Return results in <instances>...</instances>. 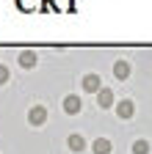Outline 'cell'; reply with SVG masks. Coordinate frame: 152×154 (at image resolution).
I'll use <instances>...</instances> for the list:
<instances>
[{"label":"cell","mask_w":152,"mask_h":154,"mask_svg":"<svg viewBox=\"0 0 152 154\" xmlns=\"http://www.w3.org/2000/svg\"><path fill=\"white\" fill-rule=\"evenodd\" d=\"M64 107H66V113H78L80 110V99H78V96H66Z\"/></svg>","instance_id":"1"},{"label":"cell","mask_w":152,"mask_h":154,"mask_svg":"<svg viewBox=\"0 0 152 154\" xmlns=\"http://www.w3.org/2000/svg\"><path fill=\"white\" fill-rule=\"evenodd\" d=\"M83 85H86L89 91H97V88H100V77H94V74H89L86 80H83Z\"/></svg>","instance_id":"2"},{"label":"cell","mask_w":152,"mask_h":154,"mask_svg":"<svg viewBox=\"0 0 152 154\" xmlns=\"http://www.w3.org/2000/svg\"><path fill=\"white\" fill-rule=\"evenodd\" d=\"M94 151H97V154H108L111 151V143L108 140H97V143H94Z\"/></svg>","instance_id":"3"},{"label":"cell","mask_w":152,"mask_h":154,"mask_svg":"<svg viewBox=\"0 0 152 154\" xmlns=\"http://www.w3.org/2000/svg\"><path fill=\"white\" fill-rule=\"evenodd\" d=\"M31 121H33V124H42V121H44V110H42V107L31 110Z\"/></svg>","instance_id":"4"},{"label":"cell","mask_w":152,"mask_h":154,"mask_svg":"<svg viewBox=\"0 0 152 154\" xmlns=\"http://www.w3.org/2000/svg\"><path fill=\"white\" fill-rule=\"evenodd\" d=\"M133 151H136V154H147V151H149V143H147V140H136Z\"/></svg>","instance_id":"5"},{"label":"cell","mask_w":152,"mask_h":154,"mask_svg":"<svg viewBox=\"0 0 152 154\" xmlns=\"http://www.w3.org/2000/svg\"><path fill=\"white\" fill-rule=\"evenodd\" d=\"M69 146H72L75 151H80V149H83V138H78V135H72V138H69Z\"/></svg>","instance_id":"6"},{"label":"cell","mask_w":152,"mask_h":154,"mask_svg":"<svg viewBox=\"0 0 152 154\" xmlns=\"http://www.w3.org/2000/svg\"><path fill=\"white\" fill-rule=\"evenodd\" d=\"M130 113H133V105H130V102H122V105H119V116H125V119H127Z\"/></svg>","instance_id":"7"},{"label":"cell","mask_w":152,"mask_h":154,"mask_svg":"<svg viewBox=\"0 0 152 154\" xmlns=\"http://www.w3.org/2000/svg\"><path fill=\"white\" fill-rule=\"evenodd\" d=\"M113 72H116V77H127V63H116Z\"/></svg>","instance_id":"8"},{"label":"cell","mask_w":152,"mask_h":154,"mask_svg":"<svg viewBox=\"0 0 152 154\" xmlns=\"http://www.w3.org/2000/svg\"><path fill=\"white\" fill-rule=\"evenodd\" d=\"M111 99H113L111 91H102V94H100V102H102V105H111Z\"/></svg>","instance_id":"9"},{"label":"cell","mask_w":152,"mask_h":154,"mask_svg":"<svg viewBox=\"0 0 152 154\" xmlns=\"http://www.w3.org/2000/svg\"><path fill=\"white\" fill-rule=\"evenodd\" d=\"M33 61H36V58H33V55H31V52H22V63H25V66H31V63H33Z\"/></svg>","instance_id":"10"},{"label":"cell","mask_w":152,"mask_h":154,"mask_svg":"<svg viewBox=\"0 0 152 154\" xmlns=\"http://www.w3.org/2000/svg\"><path fill=\"white\" fill-rule=\"evenodd\" d=\"M6 74H8L6 69H0V80H6Z\"/></svg>","instance_id":"11"}]
</instances>
